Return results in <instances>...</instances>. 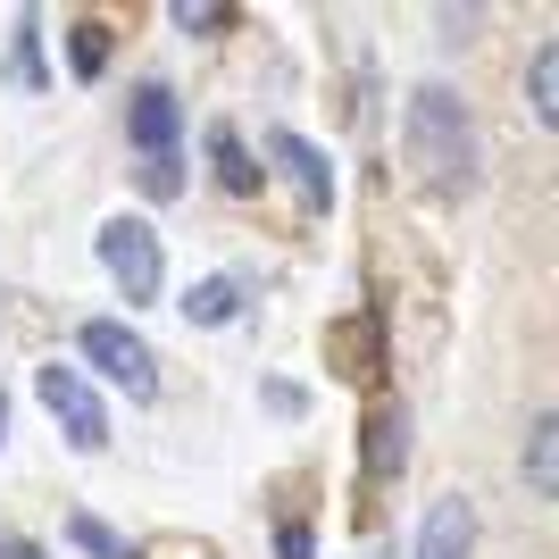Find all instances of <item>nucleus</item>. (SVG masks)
Listing matches in <instances>:
<instances>
[{
  "label": "nucleus",
  "instance_id": "f257e3e1",
  "mask_svg": "<svg viewBox=\"0 0 559 559\" xmlns=\"http://www.w3.org/2000/svg\"><path fill=\"white\" fill-rule=\"evenodd\" d=\"M401 151L418 167V185L467 192L476 185V126H467V100L451 93V84H418L409 109H401Z\"/></svg>",
  "mask_w": 559,
  "mask_h": 559
},
{
  "label": "nucleus",
  "instance_id": "f03ea898",
  "mask_svg": "<svg viewBox=\"0 0 559 559\" xmlns=\"http://www.w3.org/2000/svg\"><path fill=\"white\" fill-rule=\"evenodd\" d=\"M93 251H100V267H109V284L126 293V301H159V284H167V251H159V234L142 226V217H109Z\"/></svg>",
  "mask_w": 559,
  "mask_h": 559
},
{
  "label": "nucleus",
  "instance_id": "7ed1b4c3",
  "mask_svg": "<svg viewBox=\"0 0 559 559\" xmlns=\"http://www.w3.org/2000/svg\"><path fill=\"white\" fill-rule=\"evenodd\" d=\"M34 393H43L50 418L68 426V443H75V451H109V409H100V393H93V376H84V368H68V359H43V368H34Z\"/></svg>",
  "mask_w": 559,
  "mask_h": 559
},
{
  "label": "nucleus",
  "instance_id": "20e7f679",
  "mask_svg": "<svg viewBox=\"0 0 559 559\" xmlns=\"http://www.w3.org/2000/svg\"><path fill=\"white\" fill-rule=\"evenodd\" d=\"M75 350H84V359H93V368L109 376L126 401H151V393H159V359H151V343H142L134 326H117V318H93V326L75 334Z\"/></svg>",
  "mask_w": 559,
  "mask_h": 559
},
{
  "label": "nucleus",
  "instance_id": "39448f33",
  "mask_svg": "<svg viewBox=\"0 0 559 559\" xmlns=\"http://www.w3.org/2000/svg\"><path fill=\"white\" fill-rule=\"evenodd\" d=\"M267 159L284 167V185L301 192V210H334V167H326V151H318L309 134L276 126V134H267Z\"/></svg>",
  "mask_w": 559,
  "mask_h": 559
},
{
  "label": "nucleus",
  "instance_id": "423d86ee",
  "mask_svg": "<svg viewBox=\"0 0 559 559\" xmlns=\"http://www.w3.org/2000/svg\"><path fill=\"white\" fill-rule=\"evenodd\" d=\"M126 134H134L142 159H176V134H185L176 93H167V84H134V100H126Z\"/></svg>",
  "mask_w": 559,
  "mask_h": 559
},
{
  "label": "nucleus",
  "instance_id": "0eeeda50",
  "mask_svg": "<svg viewBox=\"0 0 559 559\" xmlns=\"http://www.w3.org/2000/svg\"><path fill=\"white\" fill-rule=\"evenodd\" d=\"M476 551V501L467 492H443L418 526V559H467Z\"/></svg>",
  "mask_w": 559,
  "mask_h": 559
},
{
  "label": "nucleus",
  "instance_id": "6e6552de",
  "mask_svg": "<svg viewBox=\"0 0 559 559\" xmlns=\"http://www.w3.org/2000/svg\"><path fill=\"white\" fill-rule=\"evenodd\" d=\"M518 476H526L535 501H559V409H543V418L526 426V443H518Z\"/></svg>",
  "mask_w": 559,
  "mask_h": 559
},
{
  "label": "nucleus",
  "instance_id": "1a4fd4ad",
  "mask_svg": "<svg viewBox=\"0 0 559 559\" xmlns=\"http://www.w3.org/2000/svg\"><path fill=\"white\" fill-rule=\"evenodd\" d=\"M526 109H535V126L559 134V43H543L535 59H526Z\"/></svg>",
  "mask_w": 559,
  "mask_h": 559
},
{
  "label": "nucleus",
  "instance_id": "9d476101",
  "mask_svg": "<svg viewBox=\"0 0 559 559\" xmlns=\"http://www.w3.org/2000/svg\"><path fill=\"white\" fill-rule=\"evenodd\" d=\"M210 159H217V185L226 192H259V176H267V167H251V151H242L234 126H210Z\"/></svg>",
  "mask_w": 559,
  "mask_h": 559
},
{
  "label": "nucleus",
  "instance_id": "9b49d317",
  "mask_svg": "<svg viewBox=\"0 0 559 559\" xmlns=\"http://www.w3.org/2000/svg\"><path fill=\"white\" fill-rule=\"evenodd\" d=\"M192 318V326H234V309H242V293H234V276H201L185 293V301H176Z\"/></svg>",
  "mask_w": 559,
  "mask_h": 559
},
{
  "label": "nucleus",
  "instance_id": "f8f14e48",
  "mask_svg": "<svg viewBox=\"0 0 559 559\" xmlns=\"http://www.w3.org/2000/svg\"><path fill=\"white\" fill-rule=\"evenodd\" d=\"M409 443H401V409H376L368 418V476H401Z\"/></svg>",
  "mask_w": 559,
  "mask_h": 559
},
{
  "label": "nucleus",
  "instance_id": "ddd939ff",
  "mask_svg": "<svg viewBox=\"0 0 559 559\" xmlns=\"http://www.w3.org/2000/svg\"><path fill=\"white\" fill-rule=\"evenodd\" d=\"M68 543H75V551H84V559H142L134 543L117 535V526H100L93 510H75V518H68Z\"/></svg>",
  "mask_w": 559,
  "mask_h": 559
},
{
  "label": "nucleus",
  "instance_id": "4468645a",
  "mask_svg": "<svg viewBox=\"0 0 559 559\" xmlns=\"http://www.w3.org/2000/svg\"><path fill=\"white\" fill-rule=\"evenodd\" d=\"M68 68L84 75V84L109 68V25H100V17H75V25H68Z\"/></svg>",
  "mask_w": 559,
  "mask_h": 559
},
{
  "label": "nucleus",
  "instance_id": "2eb2a0df",
  "mask_svg": "<svg viewBox=\"0 0 559 559\" xmlns=\"http://www.w3.org/2000/svg\"><path fill=\"white\" fill-rule=\"evenodd\" d=\"M176 25H185V34H226L234 9L226 0H176Z\"/></svg>",
  "mask_w": 559,
  "mask_h": 559
},
{
  "label": "nucleus",
  "instance_id": "dca6fc26",
  "mask_svg": "<svg viewBox=\"0 0 559 559\" xmlns=\"http://www.w3.org/2000/svg\"><path fill=\"white\" fill-rule=\"evenodd\" d=\"M134 185L151 192V201H176V192H185V167H176V159H142V167H134Z\"/></svg>",
  "mask_w": 559,
  "mask_h": 559
},
{
  "label": "nucleus",
  "instance_id": "f3484780",
  "mask_svg": "<svg viewBox=\"0 0 559 559\" xmlns=\"http://www.w3.org/2000/svg\"><path fill=\"white\" fill-rule=\"evenodd\" d=\"M267 409H276V418H301L309 393H301V384H267Z\"/></svg>",
  "mask_w": 559,
  "mask_h": 559
},
{
  "label": "nucleus",
  "instance_id": "a211bd4d",
  "mask_svg": "<svg viewBox=\"0 0 559 559\" xmlns=\"http://www.w3.org/2000/svg\"><path fill=\"white\" fill-rule=\"evenodd\" d=\"M276 559H309V526H276Z\"/></svg>",
  "mask_w": 559,
  "mask_h": 559
},
{
  "label": "nucleus",
  "instance_id": "6ab92c4d",
  "mask_svg": "<svg viewBox=\"0 0 559 559\" xmlns=\"http://www.w3.org/2000/svg\"><path fill=\"white\" fill-rule=\"evenodd\" d=\"M0 559H43V543H25V535H0Z\"/></svg>",
  "mask_w": 559,
  "mask_h": 559
},
{
  "label": "nucleus",
  "instance_id": "aec40b11",
  "mask_svg": "<svg viewBox=\"0 0 559 559\" xmlns=\"http://www.w3.org/2000/svg\"><path fill=\"white\" fill-rule=\"evenodd\" d=\"M0 443H9V393H0Z\"/></svg>",
  "mask_w": 559,
  "mask_h": 559
}]
</instances>
